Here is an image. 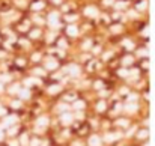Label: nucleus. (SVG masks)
Returning a JSON list of instances; mask_svg holds the SVG:
<instances>
[{
	"instance_id": "nucleus-2",
	"label": "nucleus",
	"mask_w": 155,
	"mask_h": 146,
	"mask_svg": "<svg viewBox=\"0 0 155 146\" xmlns=\"http://www.w3.org/2000/svg\"><path fill=\"white\" fill-rule=\"evenodd\" d=\"M0 137H2V136H0Z\"/></svg>"
},
{
	"instance_id": "nucleus-1",
	"label": "nucleus",
	"mask_w": 155,
	"mask_h": 146,
	"mask_svg": "<svg viewBox=\"0 0 155 146\" xmlns=\"http://www.w3.org/2000/svg\"><path fill=\"white\" fill-rule=\"evenodd\" d=\"M68 33H69V35H75V33H77V30H75L74 27H69V29H68Z\"/></svg>"
}]
</instances>
